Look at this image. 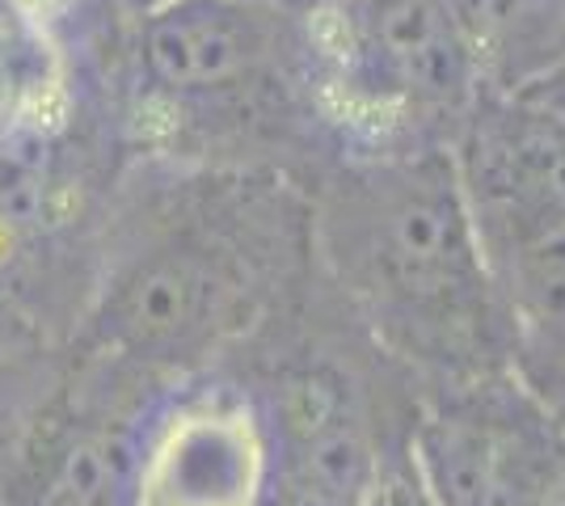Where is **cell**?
I'll return each mask as SVG.
<instances>
[{"label":"cell","instance_id":"9","mask_svg":"<svg viewBox=\"0 0 565 506\" xmlns=\"http://www.w3.org/2000/svg\"><path fill=\"white\" fill-rule=\"evenodd\" d=\"M511 372L519 385L532 392V401L541 406L565 443V316L548 321V325L519 330Z\"/></svg>","mask_w":565,"mask_h":506},{"label":"cell","instance_id":"12","mask_svg":"<svg viewBox=\"0 0 565 506\" xmlns=\"http://www.w3.org/2000/svg\"><path fill=\"white\" fill-rule=\"evenodd\" d=\"M266 4H279V9H291V13H308V9H317L321 0H266Z\"/></svg>","mask_w":565,"mask_h":506},{"label":"cell","instance_id":"1","mask_svg":"<svg viewBox=\"0 0 565 506\" xmlns=\"http://www.w3.org/2000/svg\"><path fill=\"white\" fill-rule=\"evenodd\" d=\"M317 241L342 309L409 380L511 372L515 321L486 270L451 148L330 161Z\"/></svg>","mask_w":565,"mask_h":506},{"label":"cell","instance_id":"4","mask_svg":"<svg viewBox=\"0 0 565 506\" xmlns=\"http://www.w3.org/2000/svg\"><path fill=\"white\" fill-rule=\"evenodd\" d=\"M409 456L435 506H548L565 494V443L515 372L418 385Z\"/></svg>","mask_w":565,"mask_h":506},{"label":"cell","instance_id":"7","mask_svg":"<svg viewBox=\"0 0 565 506\" xmlns=\"http://www.w3.org/2000/svg\"><path fill=\"white\" fill-rule=\"evenodd\" d=\"M236 279L207 249L157 254L118 288L102 337L127 355H173L224 321Z\"/></svg>","mask_w":565,"mask_h":506},{"label":"cell","instance_id":"10","mask_svg":"<svg viewBox=\"0 0 565 506\" xmlns=\"http://www.w3.org/2000/svg\"><path fill=\"white\" fill-rule=\"evenodd\" d=\"M359 506H435L423 473H418V464L409 456L405 434L384 452L376 477H372V485H367V494H363Z\"/></svg>","mask_w":565,"mask_h":506},{"label":"cell","instance_id":"3","mask_svg":"<svg viewBox=\"0 0 565 506\" xmlns=\"http://www.w3.org/2000/svg\"><path fill=\"white\" fill-rule=\"evenodd\" d=\"M460 194L519 330L565 316V115L536 97H477L451 144Z\"/></svg>","mask_w":565,"mask_h":506},{"label":"cell","instance_id":"11","mask_svg":"<svg viewBox=\"0 0 565 506\" xmlns=\"http://www.w3.org/2000/svg\"><path fill=\"white\" fill-rule=\"evenodd\" d=\"M519 97H536V101H544V106H553V110H562L565 115V64L548 76V80H541L532 94H519Z\"/></svg>","mask_w":565,"mask_h":506},{"label":"cell","instance_id":"6","mask_svg":"<svg viewBox=\"0 0 565 506\" xmlns=\"http://www.w3.org/2000/svg\"><path fill=\"white\" fill-rule=\"evenodd\" d=\"M270 431L236 392L178 410L140 456V506H266Z\"/></svg>","mask_w":565,"mask_h":506},{"label":"cell","instance_id":"2","mask_svg":"<svg viewBox=\"0 0 565 506\" xmlns=\"http://www.w3.org/2000/svg\"><path fill=\"white\" fill-rule=\"evenodd\" d=\"M305 39L330 161L451 148L486 94L448 0H321Z\"/></svg>","mask_w":565,"mask_h":506},{"label":"cell","instance_id":"8","mask_svg":"<svg viewBox=\"0 0 565 506\" xmlns=\"http://www.w3.org/2000/svg\"><path fill=\"white\" fill-rule=\"evenodd\" d=\"M490 94H532L565 64V0H448Z\"/></svg>","mask_w":565,"mask_h":506},{"label":"cell","instance_id":"5","mask_svg":"<svg viewBox=\"0 0 565 506\" xmlns=\"http://www.w3.org/2000/svg\"><path fill=\"white\" fill-rule=\"evenodd\" d=\"M262 418L270 431L266 506H359L393 448L376 431L359 367L326 346L282 367Z\"/></svg>","mask_w":565,"mask_h":506},{"label":"cell","instance_id":"13","mask_svg":"<svg viewBox=\"0 0 565 506\" xmlns=\"http://www.w3.org/2000/svg\"><path fill=\"white\" fill-rule=\"evenodd\" d=\"M548 506H565V494H557V498H553Z\"/></svg>","mask_w":565,"mask_h":506}]
</instances>
